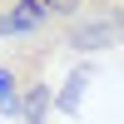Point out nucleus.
I'll return each mask as SVG.
<instances>
[{
	"instance_id": "5",
	"label": "nucleus",
	"mask_w": 124,
	"mask_h": 124,
	"mask_svg": "<svg viewBox=\"0 0 124 124\" xmlns=\"http://www.w3.org/2000/svg\"><path fill=\"white\" fill-rule=\"evenodd\" d=\"M40 5H45L55 20H75L79 10H85V0H40Z\"/></svg>"
},
{
	"instance_id": "2",
	"label": "nucleus",
	"mask_w": 124,
	"mask_h": 124,
	"mask_svg": "<svg viewBox=\"0 0 124 124\" xmlns=\"http://www.w3.org/2000/svg\"><path fill=\"white\" fill-rule=\"evenodd\" d=\"M50 104H55V89H50V79H30V85H20V124H45Z\"/></svg>"
},
{
	"instance_id": "7",
	"label": "nucleus",
	"mask_w": 124,
	"mask_h": 124,
	"mask_svg": "<svg viewBox=\"0 0 124 124\" xmlns=\"http://www.w3.org/2000/svg\"><path fill=\"white\" fill-rule=\"evenodd\" d=\"M10 5H15V0H0V20H5V15H10Z\"/></svg>"
},
{
	"instance_id": "6",
	"label": "nucleus",
	"mask_w": 124,
	"mask_h": 124,
	"mask_svg": "<svg viewBox=\"0 0 124 124\" xmlns=\"http://www.w3.org/2000/svg\"><path fill=\"white\" fill-rule=\"evenodd\" d=\"M89 10H124V0H85Z\"/></svg>"
},
{
	"instance_id": "4",
	"label": "nucleus",
	"mask_w": 124,
	"mask_h": 124,
	"mask_svg": "<svg viewBox=\"0 0 124 124\" xmlns=\"http://www.w3.org/2000/svg\"><path fill=\"white\" fill-rule=\"evenodd\" d=\"M0 114H20V75L0 65Z\"/></svg>"
},
{
	"instance_id": "1",
	"label": "nucleus",
	"mask_w": 124,
	"mask_h": 124,
	"mask_svg": "<svg viewBox=\"0 0 124 124\" xmlns=\"http://www.w3.org/2000/svg\"><path fill=\"white\" fill-rule=\"evenodd\" d=\"M60 45H65V50H79V55L124 45V10H89V15L60 20Z\"/></svg>"
},
{
	"instance_id": "3",
	"label": "nucleus",
	"mask_w": 124,
	"mask_h": 124,
	"mask_svg": "<svg viewBox=\"0 0 124 124\" xmlns=\"http://www.w3.org/2000/svg\"><path fill=\"white\" fill-rule=\"evenodd\" d=\"M85 85H89V65H79L75 75H70V85L55 94V104L65 109V114H79V94H85Z\"/></svg>"
}]
</instances>
